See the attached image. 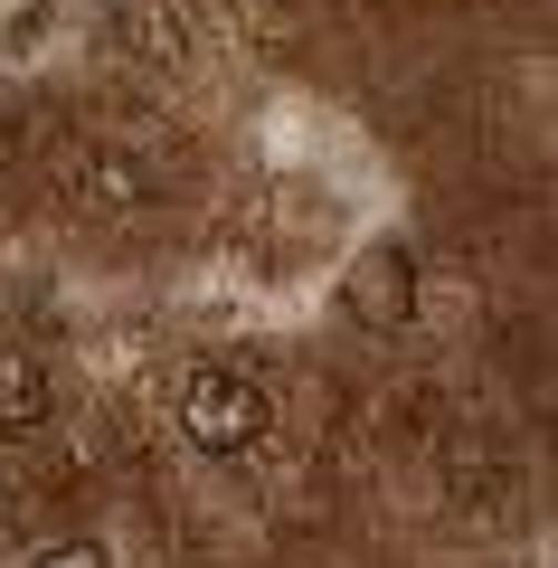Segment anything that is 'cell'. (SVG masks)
I'll use <instances>...</instances> for the list:
<instances>
[{
	"mask_svg": "<svg viewBox=\"0 0 558 568\" xmlns=\"http://www.w3.org/2000/svg\"><path fill=\"white\" fill-rule=\"evenodd\" d=\"M29 568H114V559H104L95 540H48L39 559H29Z\"/></svg>",
	"mask_w": 558,
	"mask_h": 568,
	"instance_id": "cell-4",
	"label": "cell"
},
{
	"mask_svg": "<svg viewBox=\"0 0 558 568\" xmlns=\"http://www.w3.org/2000/svg\"><path fill=\"white\" fill-rule=\"evenodd\" d=\"M341 304H351V323H369V332H407L417 323V256H407L398 237H379L369 256L351 265Z\"/></svg>",
	"mask_w": 558,
	"mask_h": 568,
	"instance_id": "cell-2",
	"label": "cell"
},
{
	"mask_svg": "<svg viewBox=\"0 0 558 568\" xmlns=\"http://www.w3.org/2000/svg\"><path fill=\"white\" fill-rule=\"evenodd\" d=\"M48 407H58L48 361H39V351H0V436H29V426H48Z\"/></svg>",
	"mask_w": 558,
	"mask_h": 568,
	"instance_id": "cell-3",
	"label": "cell"
},
{
	"mask_svg": "<svg viewBox=\"0 0 558 568\" xmlns=\"http://www.w3.org/2000/svg\"><path fill=\"white\" fill-rule=\"evenodd\" d=\"M275 426V398H265L246 369H219V361H200L190 379H180V436L200 455H246Z\"/></svg>",
	"mask_w": 558,
	"mask_h": 568,
	"instance_id": "cell-1",
	"label": "cell"
}]
</instances>
